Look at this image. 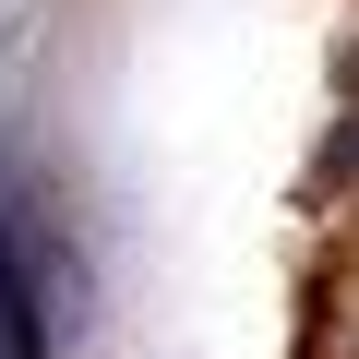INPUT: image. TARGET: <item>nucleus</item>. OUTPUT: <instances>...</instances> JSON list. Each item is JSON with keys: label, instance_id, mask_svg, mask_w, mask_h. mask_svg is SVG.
I'll return each mask as SVG.
<instances>
[{"label": "nucleus", "instance_id": "f257e3e1", "mask_svg": "<svg viewBox=\"0 0 359 359\" xmlns=\"http://www.w3.org/2000/svg\"><path fill=\"white\" fill-rule=\"evenodd\" d=\"M0 359H48V323H36V287H25L13 228H0Z\"/></svg>", "mask_w": 359, "mask_h": 359}]
</instances>
